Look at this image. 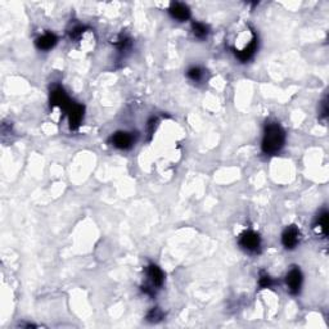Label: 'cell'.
<instances>
[{"label": "cell", "mask_w": 329, "mask_h": 329, "mask_svg": "<svg viewBox=\"0 0 329 329\" xmlns=\"http://www.w3.org/2000/svg\"><path fill=\"white\" fill-rule=\"evenodd\" d=\"M284 142H286V134L279 124L270 122L265 126L264 139H262V150L265 154L272 156L278 153L283 148Z\"/></svg>", "instance_id": "6da1fadb"}, {"label": "cell", "mask_w": 329, "mask_h": 329, "mask_svg": "<svg viewBox=\"0 0 329 329\" xmlns=\"http://www.w3.org/2000/svg\"><path fill=\"white\" fill-rule=\"evenodd\" d=\"M239 244L242 248H244L248 252H257L261 247V238L257 233L252 232V230H247V232L242 233L239 237Z\"/></svg>", "instance_id": "7a4b0ae2"}, {"label": "cell", "mask_w": 329, "mask_h": 329, "mask_svg": "<svg viewBox=\"0 0 329 329\" xmlns=\"http://www.w3.org/2000/svg\"><path fill=\"white\" fill-rule=\"evenodd\" d=\"M50 103L51 107H58L62 111L67 112L68 108L71 107V104L74 102H71V99L67 97L66 91L63 90L62 88L57 86L54 88L53 91H51V97H50Z\"/></svg>", "instance_id": "3957f363"}, {"label": "cell", "mask_w": 329, "mask_h": 329, "mask_svg": "<svg viewBox=\"0 0 329 329\" xmlns=\"http://www.w3.org/2000/svg\"><path fill=\"white\" fill-rule=\"evenodd\" d=\"M286 284L290 293H292V295H297L300 292L301 286H302V274H301L300 269L295 267L287 274Z\"/></svg>", "instance_id": "277c9868"}, {"label": "cell", "mask_w": 329, "mask_h": 329, "mask_svg": "<svg viewBox=\"0 0 329 329\" xmlns=\"http://www.w3.org/2000/svg\"><path fill=\"white\" fill-rule=\"evenodd\" d=\"M111 144L117 149H129L134 144L133 134L126 133V131H119V133L112 135Z\"/></svg>", "instance_id": "5b68a950"}, {"label": "cell", "mask_w": 329, "mask_h": 329, "mask_svg": "<svg viewBox=\"0 0 329 329\" xmlns=\"http://www.w3.org/2000/svg\"><path fill=\"white\" fill-rule=\"evenodd\" d=\"M68 116V122H70V128L72 130H76L81 124L82 119H84V107L79 103H72L71 107L68 108V111L66 112Z\"/></svg>", "instance_id": "8992f818"}, {"label": "cell", "mask_w": 329, "mask_h": 329, "mask_svg": "<svg viewBox=\"0 0 329 329\" xmlns=\"http://www.w3.org/2000/svg\"><path fill=\"white\" fill-rule=\"evenodd\" d=\"M298 239H300V232H298L297 227L291 225V227H288L284 230L283 236H282V243H283V246L286 248L292 250V248H295L297 246Z\"/></svg>", "instance_id": "52a82bcc"}, {"label": "cell", "mask_w": 329, "mask_h": 329, "mask_svg": "<svg viewBox=\"0 0 329 329\" xmlns=\"http://www.w3.org/2000/svg\"><path fill=\"white\" fill-rule=\"evenodd\" d=\"M169 13L174 20L179 21V22H184V21H188L190 18L189 7L183 3H171L170 8H169Z\"/></svg>", "instance_id": "ba28073f"}, {"label": "cell", "mask_w": 329, "mask_h": 329, "mask_svg": "<svg viewBox=\"0 0 329 329\" xmlns=\"http://www.w3.org/2000/svg\"><path fill=\"white\" fill-rule=\"evenodd\" d=\"M147 276L148 278H149V282H150V286H152V288H159V287L163 284V281H164V276L163 272H162V270L159 269L157 265H149L147 269Z\"/></svg>", "instance_id": "9c48e42d"}, {"label": "cell", "mask_w": 329, "mask_h": 329, "mask_svg": "<svg viewBox=\"0 0 329 329\" xmlns=\"http://www.w3.org/2000/svg\"><path fill=\"white\" fill-rule=\"evenodd\" d=\"M35 44H36V48L40 49V50H50L57 44V36L51 34V32H46L43 36L37 37Z\"/></svg>", "instance_id": "30bf717a"}, {"label": "cell", "mask_w": 329, "mask_h": 329, "mask_svg": "<svg viewBox=\"0 0 329 329\" xmlns=\"http://www.w3.org/2000/svg\"><path fill=\"white\" fill-rule=\"evenodd\" d=\"M326 225H328V212L323 211L321 213H319L318 218L314 224V230L316 232V234L319 236H325L326 234Z\"/></svg>", "instance_id": "8fae6325"}, {"label": "cell", "mask_w": 329, "mask_h": 329, "mask_svg": "<svg viewBox=\"0 0 329 329\" xmlns=\"http://www.w3.org/2000/svg\"><path fill=\"white\" fill-rule=\"evenodd\" d=\"M192 30H193V34L197 39H206L208 35V27L204 23L201 22H193L192 25Z\"/></svg>", "instance_id": "7c38bea8"}, {"label": "cell", "mask_w": 329, "mask_h": 329, "mask_svg": "<svg viewBox=\"0 0 329 329\" xmlns=\"http://www.w3.org/2000/svg\"><path fill=\"white\" fill-rule=\"evenodd\" d=\"M188 77L193 81H201L203 77V70L199 67H192L188 70Z\"/></svg>", "instance_id": "4fadbf2b"}, {"label": "cell", "mask_w": 329, "mask_h": 329, "mask_svg": "<svg viewBox=\"0 0 329 329\" xmlns=\"http://www.w3.org/2000/svg\"><path fill=\"white\" fill-rule=\"evenodd\" d=\"M116 46L117 49H119V51H121V53H125V51L130 50L131 48V40L129 39V37H120V40L116 43Z\"/></svg>", "instance_id": "5bb4252c"}, {"label": "cell", "mask_w": 329, "mask_h": 329, "mask_svg": "<svg viewBox=\"0 0 329 329\" xmlns=\"http://www.w3.org/2000/svg\"><path fill=\"white\" fill-rule=\"evenodd\" d=\"M258 284H260L261 288H270L274 284V281H272L271 277L262 272L261 276H260V279H258Z\"/></svg>", "instance_id": "9a60e30c"}, {"label": "cell", "mask_w": 329, "mask_h": 329, "mask_svg": "<svg viewBox=\"0 0 329 329\" xmlns=\"http://www.w3.org/2000/svg\"><path fill=\"white\" fill-rule=\"evenodd\" d=\"M162 318H163V314H162V311L159 309H153L152 310V311L149 312V314H148V316H147V319L149 321H152V323H156V321H159V320H162Z\"/></svg>", "instance_id": "2e32d148"}]
</instances>
